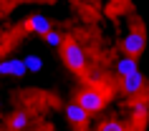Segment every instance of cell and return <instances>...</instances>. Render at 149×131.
<instances>
[{"instance_id":"4","label":"cell","mask_w":149,"mask_h":131,"mask_svg":"<svg viewBox=\"0 0 149 131\" xmlns=\"http://www.w3.org/2000/svg\"><path fill=\"white\" fill-rule=\"evenodd\" d=\"M119 83H121V91H124L126 96H141L144 88H147V81H144V76H141V71L132 73V76L119 78Z\"/></svg>"},{"instance_id":"11","label":"cell","mask_w":149,"mask_h":131,"mask_svg":"<svg viewBox=\"0 0 149 131\" xmlns=\"http://www.w3.org/2000/svg\"><path fill=\"white\" fill-rule=\"evenodd\" d=\"M43 43H46L48 48H53V51H56V48L63 46V35H61L58 30H48L46 35H43Z\"/></svg>"},{"instance_id":"6","label":"cell","mask_w":149,"mask_h":131,"mask_svg":"<svg viewBox=\"0 0 149 131\" xmlns=\"http://www.w3.org/2000/svg\"><path fill=\"white\" fill-rule=\"evenodd\" d=\"M3 76H13V78H25L28 71H25L23 58H3L0 61V78Z\"/></svg>"},{"instance_id":"10","label":"cell","mask_w":149,"mask_h":131,"mask_svg":"<svg viewBox=\"0 0 149 131\" xmlns=\"http://www.w3.org/2000/svg\"><path fill=\"white\" fill-rule=\"evenodd\" d=\"M23 63H25V71H28V73H38V71H43V58H40L38 53H28L23 58Z\"/></svg>"},{"instance_id":"2","label":"cell","mask_w":149,"mask_h":131,"mask_svg":"<svg viewBox=\"0 0 149 131\" xmlns=\"http://www.w3.org/2000/svg\"><path fill=\"white\" fill-rule=\"evenodd\" d=\"M121 48H124V55H132V58H139L147 48V35L144 30H129L121 38Z\"/></svg>"},{"instance_id":"1","label":"cell","mask_w":149,"mask_h":131,"mask_svg":"<svg viewBox=\"0 0 149 131\" xmlns=\"http://www.w3.org/2000/svg\"><path fill=\"white\" fill-rule=\"evenodd\" d=\"M61 55H63V63H66L73 73H81V71L86 68V61H88L86 51H84V46L76 43V40H63Z\"/></svg>"},{"instance_id":"12","label":"cell","mask_w":149,"mask_h":131,"mask_svg":"<svg viewBox=\"0 0 149 131\" xmlns=\"http://www.w3.org/2000/svg\"><path fill=\"white\" fill-rule=\"evenodd\" d=\"M99 131H126V126L121 121H114V119H109V121H104L101 123V129Z\"/></svg>"},{"instance_id":"5","label":"cell","mask_w":149,"mask_h":131,"mask_svg":"<svg viewBox=\"0 0 149 131\" xmlns=\"http://www.w3.org/2000/svg\"><path fill=\"white\" fill-rule=\"evenodd\" d=\"M111 71H114L119 78L132 76V73H136V71H139V58H132V55H119V58H114V63H111Z\"/></svg>"},{"instance_id":"9","label":"cell","mask_w":149,"mask_h":131,"mask_svg":"<svg viewBox=\"0 0 149 131\" xmlns=\"http://www.w3.org/2000/svg\"><path fill=\"white\" fill-rule=\"evenodd\" d=\"M28 123H31L28 114H25V111H18V114H13L8 119V131H25Z\"/></svg>"},{"instance_id":"8","label":"cell","mask_w":149,"mask_h":131,"mask_svg":"<svg viewBox=\"0 0 149 131\" xmlns=\"http://www.w3.org/2000/svg\"><path fill=\"white\" fill-rule=\"evenodd\" d=\"M66 119H68L71 123H76V126H86V121H88V114L84 111V108L76 103V101H71V103H66Z\"/></svg>"},{"instance_id":"3","label":"cell","mask_w":149,"mask_h":131,"mask_svg":"<svg viewBox=\"0 0 149 131\" xmlns=\"http://www.w3.org/2000/svg\"><path fill=\"white\" fill-rule=\"evenodd\" d=\"M76 103L91 116V114H99V111L104 108V96H101V91H96V88H86V91L79 93Z\"/></svg>"},{"instance_id":"7","label":"cell","mask_w":149,"mask_h":131,"mask_svg":"<svg viewBox=\"0 0 149 131\" xmlns=\"http://www.w3.org/2000/svg\"><path fill=\"white\" fill-rule=\"evenodd\" d=\"M25 30L31 33V35H46L48 30H53V25H51V18L46 15H31L28 18V23H25Z\"/></svg>"}]
</instances>
